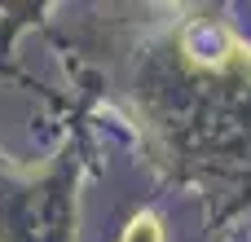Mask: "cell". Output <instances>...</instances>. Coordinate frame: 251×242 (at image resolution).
Returning <instances> with one entry per match:
<instances>
[{
    "label": "cell",
    "instance_id": "cell-1",
    "mask_svg": "<svg viewBox=\"0 0 251 242\" xmlns=\"http://www.w3.org/2000/svg\"><path fill=\"white\" fill-rule=\"evenodd\" d=\"M124 242H163V229H159V220H154V216H137V220L128 225Z\"/></svg>",
    "mask_w": 251,
    "mask_h": 242
}]
</instances>
